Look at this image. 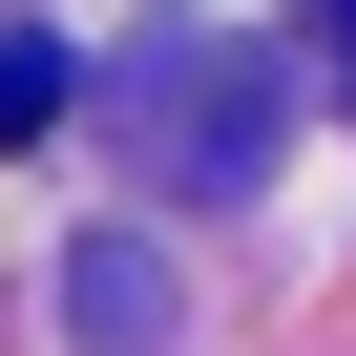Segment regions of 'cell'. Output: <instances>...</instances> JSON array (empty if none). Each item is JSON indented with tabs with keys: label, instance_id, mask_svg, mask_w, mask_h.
<instances>
[{
	"label": "cell",
	"instance_id": "7a4b0ae2",
	"mask_svg": "<svg viewBox=\"0 0 356 356\" xmlns=\"http://www.w3.org/2000/svg\"><path fill=\"white\" fill-rule=\"evenodd\" d=\"M335 63H356V0H335Z\"/></svg>",
	"mask_w": 356,
	"mask_h": 356
},
{
	"label": "cell",
	"instance_id": "6da1fadb",
	"mask_svg": "<svg viewBox=\"0 0 356 356\" xmlns=\"http://www.w3.org/2000/svg\"><path fill=\"white\" fill-rule=\"evenodd\" d=\"M63 126V42H22V22H0V147H42Z\"/></svg>",
	"mask_w": 356,
	"mask_h": 356
}]
</instances>
